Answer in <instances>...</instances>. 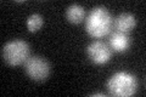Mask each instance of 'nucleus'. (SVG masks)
<instances>
[{
	"instance_id": "nucleus-10",
	"label": "nucleus",
	"mask_w": 146,
	"mask_h": 97,
	"mask_svg": "<svg viewBox=\"0 0 146 97\" xmlns=\"http://www.w3.org/2000/svg\"><path fill=\"white\" fill-rule=\"evenodd\" d=\"M93 96H101V97H105V94H102V92H96V94H93Z\"/></svg>"
},
{
	"instance_id": "nucleus-8",
	"label": "nucleus",
	"mask_w": 146,
	"mask_h": 97,
	"mask_svg": "<svg viewBox=\"0 0 146 97\" xmlns=\"http://www.w3.org/2000/svg\"><path fill=\"white\" fill-rule=\"evenodd\" d=\"M66 18L70 23L79 24L85 20V9L79 4H72L66 10Z\"/></svg>"
},
{
	"instance_id": "nucleus-5",
	"label": "nucleus",
	"mask_w": 146,
	"mask_h": 97,
	"mask_svg": "<svg viewBox=\"0 0 146 97\" xmlns=\"http://www.w3.org/2000/svg\"><path fill=\"white\" fill-rule=\"evenodd\" d=\"M86 55L89 59L95 64L107 63L112 56V50L107 43L102 40H95L86 48Z\"/></svg>"
},
{
	"instance_id": "nucleus-7",
	"label": "nucleus",
	"mask_w": 146,
	"mask_h": 97,
	"mask_svg": "<svg viewBox=\"0 0 146 97\" xmlns=\"http://www.w3.org/2000/svg\"><path fill=\"white\" fill-rule=\"evenodd\" d=\"M136 26L135 16L129 12H122L116 18H113V29L122 32V33H128L131 32Z\"/></svg>"
},
{
	"instance_id": "nucleus-3",
	"label": "nucleus",
	"mask_w": 146,
	"mask_h": 97,
	"mask_svg": "<svg viewBox=\"0 0 146 97\" xmlns=\"http://www.w3.org/2000/svg\"><path fill=\"white\" fill-rule=\"evenodd\" d=\"M29 45L25 40H11L4 44L1 49V58L9 66L16 67L25 64V62L29 57Z\"/></svg>"
},
{
	"instance_id": "nucleus-2",
	"label": "nucleus",
	"mask_w": 146,
	"mask_h": 97,
	"mask_svg": "<svg viewBox=\"0 0 146 97\" xmlns=\"http://www.w3.org/2000/svg\"><path fill=\"white\" fill-rule=\"evenodd\" d=\"M107 91L115 97H129L138 90V79L128 72H117L107 80Z\"/></svg>"
},
{
	"instance_id": "nucleus-1",
	"label": "nucleus",
	"mask_w": 146,
	"mask_h": 97,
	"mask_svg": "<svg viewBox=\"0 0 146 97\" xmlns=\"http://www.w3.org/2000/svg\"><path fill=\"white\" fill-rule=\"evenodd\" d=\"M113 29V17L104 6H96L85 17V30L91 38L100 39Z\"/></svg>"
},
{
	"instance_id": "nucleus-4",
	"label": "nucleus",
	"mask_w": 146,
	"mask_h": 97,
	"mask_svg": "<svg viewBox=\"0 0 146 97\" xmlns=\"http://www.w3.org/2000/svg\"><path fill=\"white\" fill-rule=\"evenodd\" d=\"M25 72L32 80L45 81L50 74V64L42 56H29L25 62Z\"/></svg>"
},
{
	"instance_id": "nucleus-9",
	"label": "nucleus",
	"mask_w": 146,
	"mask_h": 97,
	"mask_svg": "<svg viewBox=\"0 0 146 97\" xmlns=\"http://www.w3.org/2000/svg\"><path fill=\"white\" fill-rule=\"evenodd\" d=\"M43 23H44L43 17L40 16L39 13H33V15H31L27 18V29H28L31 33H35V32H38L42 28Z\"/></svg>"
},
{
	"instance_id": "nucleus-6",
	"label": "nucleus",
	"mask_w": 146,
	"mask_h": 97,
	"mask_svg": "<svg viewBox=\"0 0 146 97\" xmlns=\"http://www.w3.org/2000/svg\"><path fill=\"white\" fill-rule=\"evenodd\" d=\"M108 45L115 52H125L130 48L131 38L128 33H122L118 30H113L108 34Z\"/></svg>"
}]
</instances>
